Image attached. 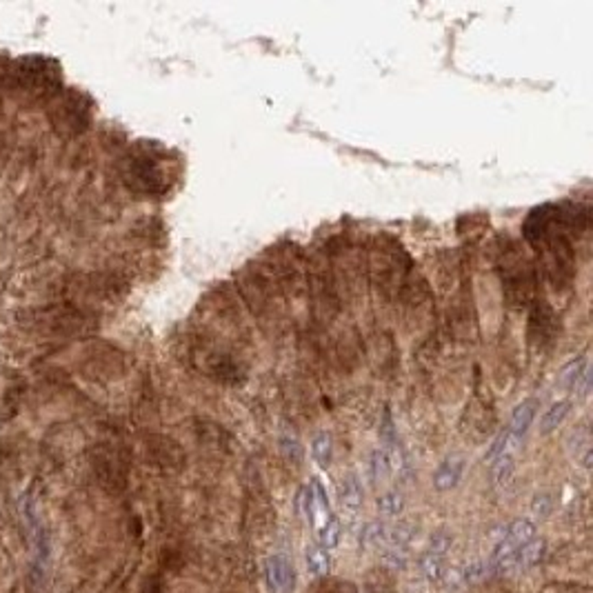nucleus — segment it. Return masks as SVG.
<instances>
[{"mask_svg": "<svg viewBox=\"0 0 593 593\" xmlns=\"http://www.w3.org/2000/svg\"><path fill=\"white\" fill-rule=\"evenodd\" d=\"M312 456L320 465V469H327L332 465L334 458V445H332V436L327 431H320V434L312 440Z\"/></svg>", "mask_w": 593, "mask_h": 593, "instance_id": "obj_9", "label": "nucleus"}, {"mask_svg": "<svg viewBox=\"0 0 593 593\" xmlns=\"http://www.w3.org/2000/svg\"><path fill=\"white\" fill-rule=\"evenodd\" d=\"M531 538H535V524L531 520H524V518H520V520H513L509 524V529H507L504 533V540L513 544L515 549H520L524 542H529Z\"/></svg>", "mask_w": 593, "mask_h": 593, "instance_id": "obj_8", "label": "nucleus"}, {"mask_svg": "<svg viewBox=\"0 0 593 593\" xmlns=\"http://www.w3.org/2000/svg\"><path fill=\"white\" fill-rule=\"evenodd\" d=\"M378 509L384 513V515H398L402 511V496L400 493H384L380 500H378Z\"/></svg>", "mask_w": 593, "mask_h": 593, "instance_id": "obj_17", "label": "nucleus"}, {"mask_svg": "<svg viewBox=\"0 0 593 593\" xmlns=\"http://www.w3.org/2000/svg\"><path fill=\"white\" fill-rule=\"evenodd\" d=\"M389 467H391V460L387 456V451H375L373 458H371V472H373V478H384L389 474Z\"/></svg>", "mask_w": 593, "mask_h": 593, "instance_id": "obj_18", "label": "nucleus"}, {"mask_svg": "<svg viewBox=\"0 0 593 593\" xmlns=\"http://www.w3.org/2000/svg\"><path fill=\"white\" fill-rule=\"evenodd\" d=\"M500 271H502V294L507 305L513 309L531 305L535 300L538 278H535V271L531 262L524 258V253H520L515 247L504 249Z\"/></svg>", "mask_w": 593, "mask_h": 593, "instance_id": "obj_1", "label": "nucleus"}, {"mask_svg": "<svg viewBox=\"0 0 593 593\" xmlns=\"http://www.w3.org/2000/svg\"><path fill=\"white\" fill-rule=\"evenodd\" d=\"M463 472H465V460L463 458H460V456L447 458L434 474L436 489H438V491H449V489H454L460 482V478H463Z\"/></svg>", "mask_w": 593, "mask_h": 593, "instance_id": "obj_6", "label": "nucleus"}, {"mask_svg": "<svg viewBox=\"0 0 593 593\" xmlns=\"http://www.w3.org/2000/svg\"><path fill=\"white\" fill-rule=\"evenodd\" d=\"M438 560H440V558H431V555H427L425 562H422V564H425V571H427L429 578H438V576H440V564H438Z\"/></svg>", "mask_w": 593, "mask_h": 593, "instance_id": "obj_21", "label": "nucleus"}, {"mask_svg": "<svg viewBox=\"0 0 593 593\" xmlns=\"http://www.w3.org/2000/svg\"><path fill=\"white\" fill-rule=\"evenodd\" d=\"M449 544H451L449 535H447L445 531H438L434 538H431V551H429V555H431V558H440V555L447 553Z\"/></svg>", "mask_w": 593, "mask_h": 593, "instance_id": "obj_19", "label": "nucleus"}, {"mask_svg": "<svg viewBox=\"0 0 593 593\" xmlns=\"http://www.w3.org/2000/svg\"><path fill=\"white\" fill-rule=\"evenodd\" d=\"M585 369H587V358H576V360L567 362L558 373V384L564 389H573V384L578 382Z\"/></svg>", "mask_w": 593, "mask_h": 593, "instance_id": "obj_12", "label": "nucleus"}, {"mask_svg": "<svg viewBox=\"0 0 593 593\" xmlns=\"http://www.w3.org/2000/svg\"><path fill=\"white\" fill-rule=\"evenodd\" d=\"M125 181L129 189L145 196H160L169 189L163 160L152 152H140L129 158Z\"/></svg>", "mask_w": 593, "mask_h": 593, "instance_id": "obj_2", "label": "nucleus"}, {"mask_svg": "<svg viewBox=\"0 0 593 593\" xmlns=\"http://www.w3.org/2000/svg\"><path fill=\"white\" fill-rule=\"evenodd\" d=\"M340 500L347 509H358L362 504V487L356 476H347L340 485Z\"/></svg>", "mask_w": 593, "mask_h": 593, "instance_id": "obj_11", "label": "nucleus"}, {"mask_svg": "<svg viewBox=\"0 0 593 593\" xmlns=\"http://www.w3.org/2000/svg\"><path fill=\"white\" fill-rule=\"evenodd\" d=\"M538 407H540V402L535 400V398H529V400L520 402V404H518V407L513 409L511 420H509V427H507V434H509V451L515 449L518 442H520L522 436L526 434V431H529L531 422H533V418H535V413H538Z\"/></svg>", "mask_w": 593, "mask_h": 593, "instance_id": "obj_5", "label": "nucleus"}, {"mask_svg": "<svg viewBox=\"0 0 593 593\" xmlns=\"http://www.w3.org/2000/svg\"><path fill=\"white\" fill-rule=\"evenodd\" d=\"M544 549H547V544H544L542 538H531L529 542H524L520 549L515 551V562L518 564H535L542 560L544 555Z\"/></svg>", "mask_w": 593, "mask_h": 593, "instance_id": "obj_10", "label": "nucleus"}, {"mask_svg": "<svg viewBox=\"0 0 593 593\" xmlns=\"http://www.w3.org/2000/svg\"><path fill=\"white\" fill-rule=\"evenodd\" d=\"M340 538H342V522L338 520V515H329L323 524V531H320V540H323L320 547L334 549V547H338Z\"/></svg>", "mask_w": 593, "mask_h": 593, "instance_id": "obj_14", "label": "nucleus"}, {"mask_svg": "<svg viewBox=\"0 0 593 593\" xmlns=\"http://www.w3.org/2000/svg\"><path fill=\"white\" fill-rule=\"evenodd\" d=\"M569 411H571V402L569 400H560V402L551 404V407L544 411V416L540 420V434H551L553 429H558L564 422V418L569 416Z\"/></svg>", "mask_w": 593, "mask_h": 593, "instance_id": "obj_7", "label": "nucleus"}, {"mask_svg": "<svg viewBox=\"0 0 593 593\" xmlns=\"http://www.w3.org/2000/svg\"><path fill=\"white\" fill-rule=\"evenodd\" d=\"M589 378H591V373H589V369H585L580 378H578V382L573 384V391H576L578 395H582V398L589 393Z\"/></svg>", "mask_w": 593, "mask_h": 593, "instance_id": "obj_20", "label": "nucleus"}, {"mask_svg": "<svg viewBox=\"0 0 593 593\" xmlns=\"http://www.w3.org/2000/svg\"><path fill=\"white\" fill-rule=\"evenodd\" d=\"M282 449H285V454H287V456H291V454H294V458H296V460H300V456H303V451H300V445H298L296 440H289V438H285V440H282Z\"/></svg>", "mask_w": 593, "mask_h": 593, "instance_id": "obj_22", "label": "nucleus"}, {"mask_svg": "<svg viewBox=\"0 0 593 593\" xmlns=\"http://www.w3.org/2000/svg\"><path fill=\"white\" fill-rule=\"evenodd\" d=\"M265 576L271 593H285L294 589L296 571L285 553H274L265 564Z\"/></svg>", "mask_w": 593, "mask_h": 593, "instance_id": "obj_4", "label": "nucleus"}, {"mask_svg": "<svg viewBox=\"0 0 593 593\" xmlns=\"http://www.w3.org/2000/svg\"><path fill=\"white\" fill-rule=\"evenodd\" d=\"M305 560H307V569L312 571L314 576H325V573L329 571V555H327V549L318 547V544H312V547H307Z\"/></svg>", "mask_w": 593, "mask_h": 593, "instance_id": "obj_13", "label": "nucleus"}, {"mask_svg": "<svg viewBox=\"0 0 593 593\" xmlns=\"http://www.w3.org/2000/svg\"><path fill=\"white\" fill-rule=\"evenodd\" d=\"M553 507H555V502H553L551 493H538L533 498V502H531V511H533L535 518L544 520V518H549L553 513Z\"/></svg>", "mask_w": 593, "mask_h": 593, "instance_id": "obj_16", "label": "nucleus"}, {"mask_svg": "<svg viewBox=\"0 0 593 593\" xmlns=\"http://www.w3.org/2000/svg\"><path fill=\"white\" fill-rule=\"evenodd\" d=\"M513 474V456L511 454H502L496 458L493 463V480L498 485H504L507 480L511 478Z\"/></svg>", "mask_w": 593, "mask_h": 593, "instance_id": "obj_15", "label": "nucleus"}, {"mask_svg": "<svg viewBox=\"0 0 593 593\" xmlns=\"http://www.w3.org/2000/svg\"><path fill=\"white\" fill-rule=\"evenodd\" d=\"M529 325H526V336H529V342L540 347H551L558 340L560 334V318L553 312V307L542 303V300H533L529 305Z\"/></svg>", "mask_w": 593, "mask_h": 593, "instance_id": "obj_3", "label": "nucleus"}]
</instances>
